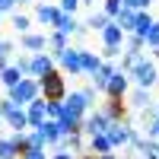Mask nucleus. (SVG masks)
I'll use <instances>...</instances> for the list:
<instances>
[{
    "mask_svg": "<svg viewBox=\"0 0 159 159\" xmlns=\"http://www.w3.org/2000/svg\"><path fill=\"white\" fill-rule=\"evenodd\" d=\"M137 156L140 159H159V140L156 137H143L137 143Z\"/></svg>",
    "mask_w": 159,
    "mask_h": 159,
    "instance_id": "obj_17",
    "label": "nucleus"
},
{
    "mask_svg": "<svg viewBox=\"0 0 159 159\" xmlns=\"http://www.w3.org/2000/svg\"><path fill=\"white\" fill-rule=\"evenodd\" d=\"M150 51H153V57H159V45H153V48H150Z\"/></svg>",
    "mask_w": 159,
    "mask_h": 159,
    "instance_id": "obj_43",
    "label": "nucleus"
},
{
    "mask_svg": "<svg viewBox=\"0 0 159 159\" xmlns=\"http://www.w3.org/2000/svg\"><path fill=\"white\" fill-rule=\"evenodd\" d=\"M54 61H57V64H61V67L67 70L70 76H80V73H83V64H80V48H70V45H67V48H64Z\"/></svg>",
    "mask_w": 159,
    "mask_h": 159,
    "instance_id": "obj_8",
    "label": "nucleus"
},
{
    "mask_svg": "<svg viewBox=\"0 0 159 159\" xmlns=\"http://www.w3.org/2000/svg\"><path fill=\"white\" fill-rule=\"evenodd\" d=\"M67 45H70V42H67V35H61V32H51L45 48H51V57H57V54H61V51L67 48Z\"/></svg>",
    "mask_w": 159,
    "mask_h": 159,
    "instance_id": "obj_25",
    "label": "nucleus"
},
{
    "mask_svg": "<svg viewBox=\"0 0 159 159\" xmlns=\"http://www.w3.org/2000/svg\"><path fill=\"white\" fill-rule=\"evenodd\" d=\"M96 159H118L115 153H102V156H96Z\"/></svg>",
    "mask_w": 159,
    "mask_h": 159,
    "instance_id": "obj_42",
    "label": "nucleus"
},
{
    "mask_svg": "<svg viewBox=\"0 0 159 159\" xmlns=\"http://www.w3.org/2000/svg\"><path fill=\"white\" fill-rule=\"evenodd\" d=\"M16 7V0H0V13H7V10H13Z\"/></svg>",
    "mask_w": 159,
    "mask_h": 159,
    "instance_id": "obj_39",
    "label": "nucleus"
},
{
    "mask_svg": "<svg viewBox=\"0 0 159 159\" xmlns=\"http://www.w3.org/2000/svg\"><path fill=\"white\" fill-rule=\"evenodd\" d=\"M127 80H134L140 89H153V86L159 83V70H156V64H153V61H147V57H143L137 67L127 73Z\"/></svg>",
    "mask_w": 159,
    "mask_h": 159,
    "instance_id": "obj_3",
    "label": "nucleus"
},
{
    "mask_svg": "<svg viewBox=\"0 0 159 159\" xmlns=\"http://www.w3.org/2000/svg\"><path fill=\"white\" fill-rule=\"evenodd\" d=\"M48 159H76V156H73V153H64V150H54Z\"/></svg>",
    "mask_w": 159,
    "mask_h": 159,
    "instance_id": "obj_38",
    "label": "nucleus"
},
{
    "mask_svg": "<svg viewBox=\"0 0 159 159\" xmlns=\"http://www.w3.org/2000/svg\"><path fill=\"white\" fill-rule=\"evenodd\" d=\"M76 29H80V22L70 16V13H57V19H54V32H61V35H76Z\"/></svg>",
    "mask_w": 159,
    "mask_h": 159,
    "instance_id": "obj_15",
    "label": "nucleus"
},
{
    "mask_svg": "<svg viewBox=\"0 0 159 159\" xmlns=\"http://www.w3.org/2000/svg\"><path fill=\"white\" fill-rule=\"evenodd\" d=\"M76 7H80V0H61V13H70V16H73V13H76Z\"/></svg>",
    "mask_w": 159,
    "mask_h": 159,
    "instance_id": "obj_33",
    "label": "nucleus"
},
{
    "mask_svg": "<svg viewBox=\"0 0 159 159\" xmlns=\"http://www.w3.org/2000/svg\"><path fill=\"white\" fill-rule=\"evenodd\" d=\"M150 25H153V16H150L147 10H137V16H134V35H140V38H143Z\"/></svg>",
    "mask_w": 159,
    "mask_h": 159,
    "instance_id": "obj_24",
    "label": "nucleus"
},
{
    "mask_svg": "<svg viewBox=\"0 0 159 159\" xmlns=\"http://www.w3.org/2000/svg\"><path fill=\"white\" fill-rule=\"evenodd\" d=\"M32 130H38L42 134V140H45V147H54V143L64 137V130H61V124L57 121H51V118H45L38 127H32Z\"/></svg>",
    "mask_w": 159,
    "mask_h": 159,
    "instance_id": "obj_10",
    "label": "nucleus"
},
{
    "mask_svg": "<svg viewBox=\"0 0 159 159\" xmlns=\"http://www.w3.org/2000/svg\"><path fill=\"white\" fill-rule=\"evenodd\" d=\"M102 45L105 48H121L124 45V32H121V25H115V19L102 29Z\"/></svg>",
    "mask_w": 159,
    "mask_h": 159,
    "instance_id": "obj_14",
    "label": "nucleus"
},
{
    "mask_svg": "<svg viewBox=\"0 0 159 159\" xmlns=\"http://www.w3.org/2000/svg\"><path fill=\"white\" fill-rule=\"evenodd\" d=\"M127 102H130V108H134V111H143V108H150V105H153V96H150V89H134V92H130V96H127Z\"/></svg>",
    "mask_w": 159,
    "mask_h": 159,
    "instance_id": "obj_16",
    "label": "nucleus"
},
{
    "mask_svg": "<svg viewBox=\"0 0 159 159\" xmlns=\"http://www.w3.org/2000/svg\"><path fill=\"white\" fill-rule=\"evenodd\" d=\"M22 76H25V73H22V70L16 67V64H7V67L0 70V83H3V86L10 89V86H16L19 80H22Z\"/></svg>",
    "mask_w": 159,
    "mask_h": 159,
    "instance_id": "obj_21",
    "label": "nucleus"
},
{
    "mask_svg": "<svg viewBox=\"0 0 159 159\" xmlns=\"http://www.w3.org/2000/svg\"><path fill=\"white\" fill-rule=\"evenodd\" d=\"M45 45H48V35H45V32H22V35H19V48L29 51V54L45 51Z\"/></svg>",
    "mask_w": 159,
    "mask_h": 159,
    "instance_id": "obj_11",
    "label": "nucleus"
},
{
    "mask_svg": "<svg viewBox=\"0 0 159 159\" xmlns=\"http://www.w3.org/2000/svg\"><path fill=\"white\" fill-rule=\"evenodd\" d=\"M130 118H121V121H108V127H105V137H108V143L118 150V147H127L130 143Z\"/></svg>",
    "mask_w": 159,
    "mask_h": 159,
    "instance_id": "obj_5",
    "label": "nucleus"
},
{
    "mask_svg": "<svg viewBox=\"0 0 159 159\" xmlns=\"http://www.w3.org/2000/svg\"><path fill=\"white\" fill-rule=\"evenodd\" d=\"M150 3L153 0H121V7H127V10H150Z\"/></svg>",
    "mask_w": 159,
    "mask_h": 159,
    "instance_id": "obj_30",
    "label": "nucleus"
},
{
    "mask_svg": "<svg viewBox=\"0 0 159 159\" xmlns=\"http://www.w3.org/2000/svg\"><path fill=\"white\" fill-rule=\"evenodd\" d=\"M19 159H48V153L45 150H29V153H22Z\"/></svg>",
    "mask_w": 159,
    "mask_h": 159,
    "instance_id": "obj_36",
    "label": "nucleus"
},
{
    "mask_svg": "<svg viewBox=\"0 0 159 159\" xmlns=\"http://www.w3.org/2000/svg\"><path fill=\"white\" fill-rule=\"evenodd\" d=\"M7 64H10V57H7V54H0V70H3Z\"/></svg>",
    "mask_w": 159,
    "mask_h": 159,
    "instance_id": "obj_41",
    "label": "nucleus"
},
{
    "mask_svg": "<svg viewBox=\"0 0 159 159\" xmlns=\"http://www.w3.org/2000/svg\"><path fill=\"white\" fill-rule=\"evenodd\" d=\"M38 96L45 102H64V96H67V80H64V73L51 70L45 76H38Z\"/></svg>",
    "mask_w": 159,
    "mask_h": 159,
    "instance_id": "obj_1",
    "label": "nucleus"
},
{
    "mask_svg": "<svg viewBox=\"0 0 159 159\" xmlns=\"http://www.w3.org/2000/svg\"><path fill=\"white\" fill-rule=\"evenodd\" d=\"M105 96H108V99H124V96H127V73H124V70H115V73L108 76Z\"/></svg>",
    "mask_w": 159,
    "mask_h": 159,
    "instance_id": "obj_9",
    "label": "nucleus"
},
{
    "mask_svg": "<svg viewBox=\"0 0 159 159\" xmlns=\"http://www.w3.org/2000/svg\"><path fill=\"white\" fill-rule=\"evenodd\" d=\"M108 22H111V16H105V13H92V16L86 19V25H89L92 32H102V29H105Z\"/></svg>",
    "mask_w": 159,
    "mask_h": 159,
    "instance_id": "obj_27",
    "label": "nucleus"
},
{
    "mask_svg": "<svg viewBox=\"0 0 159 159\" xmlns=\"http://www.w3.org/2000/svg\"><path fill=\"white\" fill-rule=\"evenodd\" d=\"M10 99L16 102V105H29L32 99H38V80H32V76H22L16 86H10Z\"/></svg>",
    "mask_w": 159,
    "mask_h": 159,
    "instance_id": "obj_4",
    "label": "nucleus"
},
{
    "mask_svg": "<svg viewBox=\"0 0 159 159\" xmlns=\"http://www.w3.org/2000/svg\"><path fill=\"white\" fill-rule=\"evenodd\" d=\"M13 29H16L19 35H22V32H29V29H32V19H29V16H19V13H16V16H13Z\"/></svg>",
    "mask_w": 159,
    "mask_h": 159,
    "instance_id": "obj_29",
    "label": "nucleus"
},
{
    "mask_svg": "<svg viewBox=\"0 0 159 159\" xmlns=\"http://www.w3.org/2000/svg\"><path fill=\"white\" fill-rule=\"evenodd\" d=\"M102 111L108 115V121H121V118H127V111H124V99H108L102 105Z\"/></svg>",
    "mask_w": 159,
    "mask_h": 159,
    "instance_id": "obj_18",
    "label": "nucleus"
},
{
    "mask_svg": "<svg viewBox=\"0 0 159 159\" xmlns=\"http://www.w3.org/2000/svg\"><path fill=\"white\" fill-rule=\"evenodd\" d=\"M80 3H83V7H89V3H92V0H80Z\"/></svg>",
    "mask_w": 159,
    "mask_h": 159,
    "instance_id": "obj_45",
    "label": "nucleus"
},
{
    "mask_svg": "<svg viewBox=\"0 0 159 159\" xmlns=\"http://www.w3.org/2000/svg\"><path fill=\"white\" fill-rule=\"evenodd\" d=\"M80 64H83V73L89 76L92 70H99V67H102V57H99V54H92V51H86V48H80Z\"/></svg>",
    "mask_w": 159,
    "mask_h": 159,
    "instance_id": "obj_22",
    "label": "nucleus"
},
{
    "mask_svg": "<svg viewBox=\"0 0 159 159\" xmlns=\"http://www.w3.org/2000/svg\"><path fill=\"white\" fill-rule=\"evenodd\" d=\"M0 118L7 121V127H13V134H22V130H29V118H25V108L16 105L10 96L0 99Z\"/></svg>",
    "mask_w": 159,
    "mask_h": 159,
    "instance_id": "obj_2",
    "label": "nucleus"
},
{
    "mask_svg": "<svg viewBox=\"0 0 159 159\" xmlns=\"http://www.w3.org/2000/svg\"><path fill=\"white\" fill-rule=\"evenodd\" d=\"M115 70H118V67H115L111 61H102V67L89 73V80H92V89H96V92H105V86H108V76H111Z\"/></svg>",
    "mask_w": 159,
    "mask_h": 159,
    "instance_id": "obj_12",
    "label": "nucleus"
},
{
    "mask_svg": "<svg viewBox=\"0 0 159 159\" xmlns=\"http://www.w3.org/2000/svg\"><path fill=\"white\" fill-rule=\"evenodd\" d=\"M134 16H137V10L121 7V10H118V16H115V25H121V32H124V35H127V32H134Z\"/></svg>",
    "mask_w": 159,
    "mask_h": 159,
    "instance_id": "obj_20",
    "label": "nucleus"
},
{
    "mask_svg": "<svg viewBox=\"0 0 159 159\" xmlns=\"http://www.w3.org/2000/svg\"><path fill=\"white\" fill-rule=\"evenodd\" d=\"M105 127H108V115H105L102 108H89L83 115V130L92 137V134H105Z\"/></svg>",
    "mask_w": 159,
    "mask_h": 159,
    "instance_id": "obj_6",
    "label": "nucleus"
},
{
    "mask_svg": "<svg viewBox=\"0 0 159 159\" xmlns=\"http://www.w3.org/2000/svg\"><path fill=\"white\" fill-rule=\"evenodd\" d=\"M118 54H121V48H105V45H102V54H99V57H102V61H115Z\"/></svg>",
    "mask_w": 159,
    "mask_h": 159,
    "instance_id": "obj_34",
    "label": "nucleus"
},
{
    "mask_svg": "<svg viewBox=\"0 0 159 159\" xmlns=\"http://www.w3.org/2000/svg\"><path fill=\"white\" fill-rule=\"evenodd\" d=\"M153 45H159V19H153V25L143 35V48H153Z\"/></svg>",
    "mask_w": 159,
    "mask_h": 159,
    "instance_id": "obj_28",
    "label": "nucleus"
},
{
    "mask_svg": "<svg viewBox=\"0 0 159 159\" xmlns=\"http://www.w3.org/2000/svg\"><path fill=\"white\" fill-rule=\"evenodd\" d=\"M76 159H96V153H86V150H83V153H80Z\"/></svg>",
    "mask_w": 159,
    "mask_h": 159,
    "instance_id": "obj_40",
    "label": "nucleus"
},
{
    "mask_svg": "<svg viewBox=\"0 0 159 159\" xmlns=\"http://www.w3.org/2000/svg\"><path fill=\"white\" fill-rule=\"evenodd\" d=\"M25 118H29V127H38L48 118V111H45V99L38 96V99H32L29 105H25Z\"/></svg>",
    "mask_w": 159,
    "mask_h": 159,
    "instance_id": "obj_13",
    "label": "nucleus"
},
{
    "mask_svg": "<svg viewBox=\"0 0 159 159\" xmlns=\"http://www.w3.org/2000/svg\"><path fill=\"white\" fill-rule=\"evenodd\" d=\"M19 3H29V0H19Z\"/></svg>",
    "mask_w": 159,
    "mask_h": 159,
    "instance_id": "obj_46",
    "label": "nucleus"
},
{
    "mask_svg": "<svg viewBox=\"0 0 159 159\" xmlns=\"http://www.w3.org/2000/svg\"><path fill=\"white\" fill-rule=\"evenodd\" d=\"M57 7H51V3H38L35 7V19L42 22V25H54V19H57Z\"/></svg>",
    "mask_w": 159,
    "mask_h": 159,
    "instance_id": "obj_19",
    "label": "nucleus"
},
{
    "mask_svg": "<svg viewBox=\"0 0 159 159\" xmlns=\"http://www.w3.org/2000/svg\"><path fill=\"white\" fill-rule=\"evenodd\" d=\"M118 10H121V0H105V10H102V13L115 19V16H118Z\"/></svg>",
    "mask_w": 159,
    "mask_h": 159,
    "instance_id": "obj_32",
    "label": "nucleus"
},
{
    "mask_svg": "<svg viewBox=\"0 0 159 159\" xmlns=\"http://www.w3.org/2000/svg\"><path fill=\"white\" fill-rule=\"evenodd\" d=\"M0 124H3V118H0Z\"/></svg>",
    "mask_w": 159,
    "mask_h": 159,
    "instance_id": "obj_47",
    "label": "nucleus"
},
{
    "mask_svg": "<svg viewBox=\"0 0 159 159\" xmlns=\"http://www.w3.org/2000/svg\"><path fill=\"white\" fill-rule=\"evenodd\" d=\"M13 51H16V45H13V42H7V38H3V42H0V54H13Z\"/></svg>",
    "mask_w": 159,
    "mask_h": 159,
    "instance_id": "obj_37",
    "label": "nucleus"
},
{
    "mask_svg": "<svg viewBox=\"0 0 159 159\" xmlns=\"http://www.w3.org/2000/svg\"><path fill=\"white\" fill-rule=\"evenodd\" d=\"M89 153L102 156V153H115V147L108 143V137H105V134H92V137H89Z\"/></svg>",
    "mask_w": 159,
    "mask_h": 159,
    "instance_id": "obj_23",
    "label": "nucleus"
},
{
    "mask_svg": "<svg viewBox=\"0 0 159 159\" xmlns=\"http://www.w3.org/2000/svg\"><path fill=\"white\" fill-rule=\"evenodd\" d=\"M153 108H156V118H159V102H153Z\"/></svg>",
    "mask_w": 159,
    "mask_h": 159,
    "instance_id": "obj_44",
    "label": "nucleus"
},
{
    "mask_svg": "<svg viewBox=\"0 0 159 159\" xmlns=\"http://www.w3.org/2000/svg\"><path fill=\"white\" fill-rule=\"evenodd\" d=\"M127 51H143V38L134 35V32H127Z\"/></svg>",
    "mask_w": 159,
    "mask_h": 159,
    "instance_id": "obj_31",
    "label": "nucleus"
},
{
    "mask_svg": "<svg viewBox=\"0 0 159 159\" xmlns=\"http://www.w3.org/2000/svg\"><path fill=\"white\" fill-rule=\"evenodd\" d=\"M29 57H32V54H19V57L13 61V64H16V67H19L22 73H29Z\"/></svg>",
    "mask_w": 159,
    "mask_h": 159,
    "instance_id": "obj_35",
    "label": "nucleus"
},
{
    "mask_svg": "<svg viewBox=\"0 0 159 159\" xmlns=\"http://www.w3.org/2000/svg\"><path fill=\"white\" fill-rule=\"evenodd\" d=\"M51 70H54V57L45 54V51H35V54L29 57V73H25V76L38 80V76H45V73H51Z\"/></svg>",
    "mask_w": 159,
    "mask_h": 159,
    "instance_id": "obj_7",
    "label": "nucleus"
},
{
    "mask_svg": "<svg viewBox=\"0 0 159 159\" xmlns=\"http://www.w3.org/2000/svg\"><path fill=\"white\" fill-rule=\"evenodd\" d=\"M0 159H19V150L13 143V137H0Z\"/></svg>",
    "mask_w": 159,
    "mask_h": 159,
    "instance_id": "obj_26",
    "label": "nucleus"
}]
</instances>
